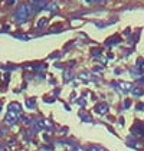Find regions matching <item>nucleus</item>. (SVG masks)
Masks as SVG:
<instances>
[{"label": "nucleus", "instance_id": "9", "mask_svg": "<svg viewBox=\"0 0 144 151\" xmlns=\"http://www.w3.org/2000/svg\"><path fill=\"white\" fill-rule=\"evenodd\" d=\"M14 37L22 39V40H27V39H29V36H24V35H14Z\"/></svg>", "mask_w": 144, "mask_h": 151}, {"label": "nucleus", "instance_id": "13", "mask_svg": "<svg viewBox=\"0 0 144 151\" xmlns=\"http://www.w3.org/2000/svg\"><path fill=\"white\" fill-rule=\"evenodd\" d=\"M72 151H85V150H82L81 147H75V148H73V150H72Z\"/></svg>", "mask_w": 144, "mask_h": 151}, {"label": "nucleus", "instance_id": "5", "mask_svg": "<svg viewBox=\"0 0 144 151\" xmlns=\"http://www.w3.org/2000/svg\"><path fill=\"white\" fill-rule=\"evenodd\" d=\"M32 1V4L36 6V7H39V9H42L43 6H46V3H48V0H30Z\"/></svg>", "mask_w": 144, "mask_h": 151}, {"label": "nucleus", "instance_id": "2", "mask_svg": "<svg viewBox=\"0 0 144 151\" xmlns=\"http://www.w3.org/2000/svg\"><path fill=\"white\" fill-rule=\"evenodd\" d=\"M19 112H13V111H9L7 115H6V122L7 124H16L17 119H19Z\"/></svg>", "mask_w": 144, "mask_h": 151}, {"label": "nucleus", "instance_id": "8", "mask_svg": "<svg viewBox=\"0 0 144 151\" xmlns=\"http://www.w3.org/2000/svg\"><path fill=\"white\" fill-rule=\"evenodd\" d=\"M120 86H121V89H122V91H130V88H132L131 83H127V82H121Z\"/></svg>", "mask_w": 144, "mask_h": 151}, {"label": "nucleus", "instance_id": "10", "mask_svg": "<svg viewBox=\"0 0 144 151\" xmlns=\"http://www.w3.org/2000/svg\"><path fill=\"white\" fill-rule=\"evenodd\" d=\"M88 151H105L104 148H101V147H92V148H89Z\"/></svg>", "mask_w": 144, "mask_h": 151}, {"label": "nucleus", "instance_id": "6", "mask_svg": "<svg viewBox=\"0 0 144 151\" xmlns=\"http://www.w3.org/2000/svg\"><path fill=\"white\" fill-rule=\"evenodd\" d=\"M9 111H13V112H22V106L19 104H16V102H13V104L9 105Z\"/></svg>", "mask_w": 144, "mask_h": 151}, {"label": "nucleus", "instance_id": "7", "mask_svg": "<svg viewBox=\"0 0 144 151\" xmlns=\"http://www.w3.org/2000/svg\"><path fill=\"white\" fill-rule=\"evenodd\" d=\"M131 93L134 95V96H143L144 91L141 89V88H134V89H131Z\"/></svg>", "mask_w": 144, "mask_h": 151}, {"label": "nucleus", "instance_id": "4", "mask_svg": "<svg viewBox=\"0 0 144 151\" xmlns=\"http://www.w3.org/2000/svg\"><path fill=\"white\" fill-rule=\"evenodd\" d=\"M95 111H96V114H105V112L108 111V105L105 104V102H102V104L96 105Z\"/></svg>", "mask_w": 144, "mask_h": 151}, {"label": "nucleus", "instance_id": "11", "mask_svg": "<svg viewBox=\"0 0 144 151\" xmlns=\"http://www.w3.org/2000/svg\"><path fill=\"white\" fill-rule=\"evenodd\" d=\"M27 106L29 108H33L35 106V101H27Z\"/></svg>", "mask_w": 144, "mask_h": 151}, {"label": "nucleus", "instance_id": "3", "mask_svg": "<svg viewBox=\"0 0 144 151\" xmlns=\"http://www.w3.org/2000/svg\"><path fill=\"white\" fill-rule=\"evenodd\" d=\"M132 132H134L135 135H143L144 134V125H141V124H135V125L132 127Z\"/></svg>", "mask_w": 144, "mask_h": 151}, {"label": "nucleus", "instance_id": "1", "mask_svg": "<svg viewBox=\"0 0 144 151\" xmlns=\"http://www.w3.org/2000/svg\"><path fill=\"white\" fill-rule=\"evenodd\" d=\"M33 7H35V6H33ZM33 7H32V6H27V4H23V6L17 7V10L14 12V19H16V22H19V23L27 22L29 17L35 13V9H33Z\"/></svg>", "mask_w": 144, "mask_h": 151}, {"label": "nucleus", "instance_id": "14", "mask_svg": "<svg viewBox=\"0 0 144 151\" xmlns=\"http://www.w3.org/2000/svg\"><path fill=\"white\" fill-rule=\"evenodd\" d=\"M89 1H92V3H101V1H104V0H89Z\"/></svg>", "mask_w": 144, "mask_h": 151}, {"label": "nucleus", "instance_id": "12", "mask_svg": "<svg viewBox=\"0 0 144 151\" xmlns=\"http://www.w3.org/2000/svg\"><path fill=\"white\" fill-rule=\"evenodd\" d=\"M137 82H140V83H143V85H144V78H140V76H138V79H137Z\"/></svg>", "mask_w": 144, "mask_h": 151}]
</instances>
